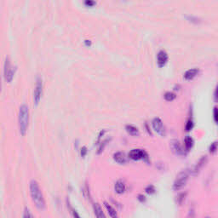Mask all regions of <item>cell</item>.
<instances>
[{"label":"cell","instance_id":"7402d4cb","mask_svg":"<svg viewBox=\"0 0 218 218\" xmlns=\"http://www.w3.org/2000/svg\"><path fill=\"white\" fill-rule=\"evenodd\" d=\"M145 191H146V192L148 193V194H153V193L155 192L156 190H155V187H154L153 185H149V186H148L146 187Z\"/></svg>","mask_w":218,"mask_h":218},{"label":"cell","instance_id":"ac0fdd59","mask_svg":"<svg viewBox=\"0 0 218 218\" xmlns=\"http://www.w3.org/2000/svg\"><path fill=\"white\" fill-rule=\"evenodd\" d=\"M165 99L166 100L167 102H172L173 100L176 99V94L175 93H172V92H166L165 94Z\"/></svg>","mask_w":218,"mask_h":218},{"label":"cell","instance_id":"6da1fadb","mask_svg":"<svg viewBox=\"0 0 218 218\" xmlns=\"http://www.w3.org/2000/svg\"><path fill=\"white\" fill-rule=\"evenodd\" d=\"M29 189H30L31 198H32V202L34 203L35 206L40 211L45 210V200L38 181H36L35 180H32L30 181Z\"/></svg>","mask_w":218,"mask_h":218},{"label":"cell","instance_id":"4316f807","mask_svg":"<svg viewBox=\"0 0 218 218\" xmlns=\"http://www.w3.org/2000/svg\"><path fill=\"white\" fill-rule=\"evenodd\" d=\"M138 199H139V201L141 202V203H143V202H145V201H146V198H145V196H144V195H141V194L138 195Z\"/></svg>","mask_w":218,"mask_h":218},{"label":"cell","instance_id":"7c38bea8","mask_svg":"<svg viewBox=\"0 0 218 218\" xmlns=\"http://www.w3.org/2000/svg\"><path fill=\"white\" fill-rule=\"evenodd\" d=\"M113 159H114L117 163L120 164V165L125 164L126 161H127V159H126L125 154H124V153H122V152H118V153H115V154H113Z\"/></svg>","mask_w":218,"mask_h":218},{"label":"cell","instance_id":"7a4b0ae2","mask_svg":"<svg viewBox=\"0 0 218 218\" xmlns=\"http://www.w3.org/2000/svg\"><path fill=\"white\" fill-rule=\"evenodd\" d=\"M29 124V108L28 107L23 104L20 107L19 114H18V124H19L20 133L21 135H26Z\"/></svg>","mask_w":218,"mask_h":218},{"label":"cell","instance_id":"f546056e","mask_svg":"<svg viewBox=\"0 0 218 218\" xmlns=\"http://www.w3.org/2000/svg\"><path fill=\"white\" fill-rule=\"evenodd\" d=\"M0 90H1V78H0Z\"/></svg>","mask_w":218,"mask_h":218},{"label":"cell","instance_id":"5b68a950","mask_svg":"<svg viewBox=\"0 0 218 218\" xmlns=\"http://www.w3.org/2000/svg\"><path fill=\"white\" fill-rule=\"evenodd\" d=\"M129 158L132 160H141L143 159L148 161V154L142 149H133L129 153Z\"/></svg>","mask_w":218,"mask_h":218},{"label":"cell","instance_id":"3957f363","mask_svg":"<svg viewBox=\"0 0 218 218\" xmlns=\"http://www.w3.org/2000/svg\"><path fill=\"white\" fill-rule=\"evenodd\" d=\"M188 176H189V172L185 170L181 171L177 176L175 180L173 183V189L175 191H178L180 189H181L183 187L186 185L187 181L188 180Z\"/></svg>","mask_w":218,"mask_h":218},{"label":"cell","instance_id":"83f0119b","mask_svg":"<svg viewBox=\"0 0 218 218\" xmlns=\"http://www.w3.org/2000/svg\"><path fill=\"white\" fill-rule=\"evenodd\" d=\"M214 98H215V102H217V88H216V90H215Z\"/></svg>","mask_w":218,"mask_h":218},{"label":"cell","instance_id":"603a6c76","mask_svg":"<svg viewBox=\"0 0 218 218\" xmlns=\"http://www.w3.org/2000/svg\"><path fill=\"white\" fill-rule=\"evenodd\" d=\"M95 0H84V5L86 7H93L95 6Z\"/></svg>","mask_w":218,"mask_h":218},{"label":"cell","instance_id":"4fadbf2b","mask_svg":"<svg viewBox=\"0 0 218 218\" xmlns=\"http://www.w3.org/2000/svg\"><path fill=\"white\" fill-rule=\"evenodd\" d=\"M125 189H126V186H125L124 182L121 180H119L114 185V190L119 194H122L123 192H124Z\"/></svg>","mask_w":218,"mask_h":218},{"label":"cell","instance_id":"2e32d148","mask_svg":"<svg viewBox=\"0 0 218 218\" xmlns=\"http://www.w3.org/2000/svg\"><path fill=\"white\" fill-rule=\"evenodd\" d=\"M184 146H185V150L187 152H188L193 146V140L191 136H186L185 140H184Z\"/></svg>","mask_w":218,"mask_h":218},{"label":"cell","instance_id":"9a60e30c","mask_svg":"<svg viewBox=\"0 0 218 218\" xmlns=\"http://www.w3.org/2000/svg\"><path fill=\"white\" fill-rule=\"evenodd\" d=\"M93 210H94V213H95L96 217L98 218L105 217V215H104V213H103L101 205H99V204H97V203H96V204H94V205H93Z\"/></svg>","mask_w":218,"mask_h":218},{"label":"cell","instance_id":"484cf974","mask_svg":"<svg viewBox=\"0 0 218 218\" xmlns=\"http://www.w3.org/2000/svg\"><path fill=\"white\" fill-rule=\"evenodd\" d=\"M86 154H87V148H85V147H83V148H81V156L84 157L86 155Z\"/></svg>","mask_w":218,"mask_h":218},{"label":"cell","instance_id":"8fae6325","mask_svg":"<svg viewBox=\"0 0 218 218\" xmlns=\"http://www.w3.org/2000/svg\"><path fill=\"white\" fill-rule=\"evenodd\" d=\"M198 73H199V69L198 68L189 69L184 73V78L187 81H190V80H192L194 78L196 77L198 75Z\"/></svg>","mask_w":218,"mask_h":218},{"label":"cell","instance_id":"9c48e42d","mask_svg":"<svg viewBox=\"0 0 218 218\" xmlns=\"http://www.w3.org/2000/svg\"><path fill=\"white\" fill-rule=\"evenodd\" d=\"M207 162V157L206 156H203L199 160V162L194 165L193 169L192 170V173L193 176H197L198 174L200 172V170H202V168L205 166V165Z\"/></svg>","mask_w":218,"mask_h":218},{"label":"cell","instance_id":"8992f818","mask_svg":"<svg viewBox=\"0 0 218 218\" xmlns=\"http://www.w3.org/2000/svg\"><path fill=\"white\" fill-rule=\"evenodd\" d=\"M42 94H43V81H42L41 78L38 77L37 80H36L34 93H33V100H34V102L36 105H38L39 101L41 100Z\"/></svg>","mask_w":218,"mask_h":218},{"label":"cell","instance_id":"f1b7e54d","mask_svg":"<svg viewBox=\"0 0 218 218\" xmlns=\"http://www.w3.org/2000/svg\"><path fill=\"white\" fill-rule=\"evenodd\" d=\"M85 43H86V45H91V43H90V40H85Z\"/></svg>","mask_w":218,"mask_h":218},{"label":"cell","instance_id":"30bf717a","mask_svg":"<svg viewBox=\"0 0 218 218\" xmlns=\"http://www.w3.org/2000/svg\"><path fill=\"white\" fill-rule=\"evenodd\" d=\"M168 61V55L165 51L161 50L157 55V63L159 67H163Z\"/></svg>","mask_w":218,"mask_h":218},{"label":"cell","instance_id":"52a82bcc","mask_svg":"<svg viewBox=\"0 0 218 218\" xmlns=\"http://www.w3.org/2000/svg\"><path fill=\"white\" fill-rule=\"evenodd\" d=\"M152 125H153V128L154 129L162 136L165 135V126L163 124V122L159 118H155L153 122H152Z\"/></svg>","mask_w":218,"mask_h":218},{"label":"cell","instance_id":"cb8c5ba5","mask_svg":"<svg viewBox=\"0 0 218 218\" xmlns=\"http://www.w3.org/2000/svg\"><path fill=\"white\" fill-rule=\"evenodd\" d=\"M23 217L24 218H29V217H33V215H32V213L30 212V211L27 209V208H26L25 209V211H24V214H23Z\"/></svg>","mask_w":218,"mask_h":218},{"label":"cell","instance_id":"44dd1931","mask_svg":"<svg viewBox=\"0 0 218 218\" xmlns=\"http://www.w3.org/2000/svg\"><path fill=\"white\" fill-rule=\"evenodd\" d=\"M192 128H193V122H192V119L187 120V122L186 124V126H185L186 130L187 131H190Z\"/></svg>","mask_w":218,"mask_h":218},{"label":"cell","instance_id":"e0dca14e","mask_svg":"<svg viewBox=\"0 0 218 218\" xmlns=\"http://www.w3.org/2000/svg\"><path fill=\"white\" fill-rule=\"evenodd\" d=\"M104 205H105V207H106V209H107V211L108 212L109 216L111 217H113L115 218L118 217V215H117V211H116V210L114 208H113L111 205L108 204L107 202H105L104 203Z\"/></svg>","mask_w":218,"mask_h":218},{"label":"cell","instance_id":"ffe728a7","mask_svg":"<svg viewBox=\"0 0 218 218\" xmlns=\"http://www.w3.org/2000/svg\"><path fill=\"white\" fill-rule=\"evenodd\" d=\"M217 142L215 141V142L212 143L211 147H210V153L211 154H215L217 152Z\"/></svg>","mask_w":218,"mask_h":218},{"label":"cell","instance_id":"d4e9b609","mask_svg":"<svg viewBox=\"0 0 218 218\" xmlns=\"http://www.w3.org/2000/svg\"><path fill=\"white\" fill-rule=\"evenodd\" d=\"M213 118H214V121L217 124L218 121V113H217V108H214V111H213Z\"/></svg>","mask_w":218,"mask_h":218},{"label":"cell","instance_id":"5bb4252c","mask_svg":"<svg viewBox=\"0 0 218 218\" xmlns=\"http://www.w3.org/2000/svg\"><path fill=\"white\" fill-rule=\"evenodd\" d=\"M125 129L127 131L129 135H132V136H138L140 135V132H139V129L135 127L134 125H131V124H128L125 126Z\"/></svg>","mask_w":218,"mask_h":218},{"label":"cell","instance_id":"ba28073f","mask_svg":"<svg viewBox=\"0 0 218 218\" xmlns=\"http://www.w3.org/2000/svg\"><path fill=\"white\" fill-rule=\"evenodd\" d=\"M170 148L174 154L179 156H185L186 155V150H184L181 145L180 144L179 141L173 140L170 142Z\"/></svg>","mask_w":218,"mask_h":218},{"label":"cell","instance_id":"277c9868","mask_svg":"<svg viewBox=\"0 0 218 218\" xmlns=\"http://www.w3.org/2000/svg\"><path fill=\"white\" fill-rule=\"evenodd\" d=\"M15 70H16V67H13L11 66L10 59L6 57L5 61H4V78L8 83L12 82Z\"/></svg>","mask_w":218,"mask_h":218},{"label":"cell","instance_id":"d6986e66","mask_svg":"<svg viewBox=\"0 0 218 218\" xmlns=\"http://www.w3.org/2000/svg\"><path fill=\"white\" fill-rule=\"evenodd\" d=\"M186 196H187V192H181V193H180L179 195L176 197V202H177L180 205H182V203L185 201Z\"/></svg>","mask_w":218,"mask_h":218}]
</instances>
